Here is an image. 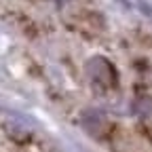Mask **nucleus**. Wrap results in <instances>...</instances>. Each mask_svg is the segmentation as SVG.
Listing matches in <instances>:
<instances>
[{"instance_id":"nucleus-1","label":"nucleus","mask_w":152,"mask_h":152,"mask_svg":"<svg viewBox=\"0 0 152 152\" xmlns=\"http://www.w3.org/2000/svg\"><path fill=\"white\" fill-rule=\"evenodd\" d=\"M87 72L91 76L93 83H97L102 87H114L116 85V72H114L112 64L104 57H93V59L87 64Z\"/></svg>"},{"instance_id":"nucleus-2","label":"nucleus","mask_w":152,"mask_h":152,"mask_svg":"<svg viewBox=\"0 0 152 152\" xmlns=\"http://www.w3.org/2000/svg\"><path fill=\"white\" fill-rule=\"evenodd\" d=\"M135 112L142 118H152V97L150 95H142L135 99Z\"/></svg>"}]
</instances>
